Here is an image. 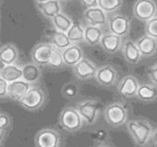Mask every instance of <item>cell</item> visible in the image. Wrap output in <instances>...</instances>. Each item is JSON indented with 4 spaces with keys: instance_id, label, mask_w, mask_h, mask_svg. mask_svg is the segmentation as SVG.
<instances>
[{
    "instance_id": "obj_1",
    "label": "cell",
    "mask_w": 157,
    "mask_h": 147,
    "mask_svg": "<svg viewBox=\"0 0 157 147\" xmlns=\"http://www.w3.org/2000/svg\"><path fill=\"white\" fill-rule=\"evenodd\" d=\"M126 128L132 140L138 147H145L152 139L154 128L144 118L128 120Z\"/></svg>"
},
{
    "instance_id": "obj_2",
    "label": "cell",
    "mask_w": 157,
    "mask_h": 147,
    "mask_svg": "<svg viewBox=\"0 0 157 147\" xmlns=\"http://www.w3.org/2000/svg\"><path fill=\"white\" fill-rule=\"evenodd\" d=\"M103 117L108 125L113 128H120L128 122L129 110L124 103L113 102L105 106Z\"/></svg>"
},
{
    "instance_id": "obj_3",
    "label": "cell",
    "mask_w": 157,
    "mask_h": 147,
    "mask_svg": "<svg viewBox=\"0 0 157 147\" xmlns=\"http://www.w3.org/2000/svg\"><path fill=\"white\" fill-rule=\"evenodd\" d=\"M78 111L83 123L86 125L95 124L101 113L100 102L96 99H85L78 102L75 107Z\"/></svg>"
},
{
    "instance_id": "obj_4",
    "label": "cell",
    "mask_w": 157,
    "mask_h": 147,
    "mask_svg": "<svg viewBox=\"0 0 157 147\" xmlns=\"http://www.w3.org/2000/svg\"><path fill=\"white\" fill-rule=\"evenodd\" d=\"M59 123L64 131L71 133L78 132L84 124L77 109L71 106H67L61 110Z\"/></svg>"
},
{
    "instance_id": "obj_5",
    "label": "cell",
    "mask_w": 157,
    "mask_h": 147,
    "mask_svg": "<svg viewBox=\"0 0 157 147\" xmlns=\"http://www.w3.org/2000/svg\"><path fill=\"white\" fill-rule=\"evenodd\" d=\"M47 95L40 86L32 85L27 94L19 101L20 105L29 111H35L42 108L46 103Z\"/></svg>"
},
{
    "instance_id": "obj_6",
    "label": "cell",
    "mask_w": 157,
    "mask_h": 147,
    "mask_svg": "<svg viewBox=\"0 0 157 147\" xmlns=\"http://www.w3.org/2000/svg\"><path fill=\"white\" fill-rule=\"evenodd\" d=\"M107 28L110 33L121 37H126L131 32L132 21L129 17L122 14H112L108 16Z\"/></svg>"
},
{
    "instance_id": "obj_7",
    "label": "cell",
    "mask_w": 157,
    "mask_h": 147,
    "mask_svg": "<svg viewBox=\"0 0 157 147\" xmlns=\"http://www.w3.org/2000/svg\"><path fill=\"white\" fill-rule=\"evenodd\" d=\"M132 16L137 20L146 23L157 16L156 0H135L132 5Z\"/></svg>"
},
{
    "instance_id": "obj_8",
    "label": "cell",
    "mask_w": 157,
    "mask_h": 147,
    "mask_svg": "<svg viewBox=\"0 0 157 147\" xmlns=\"http://www.w3.org/2000/svg\"><path fill=\"white\" fill-rule=\"evenodd\" d=\"M34 143L36 147H60L62 137L58 130L46 127L36 133Z\"/></svg>"
},
{
    "instance_id": "obj_9",
    "label": "cell",
    "mask_w": 157,
    "mask_h": 147,
    "mask_svg": "<svg viewBox=\"0 0 157 147\" xmlns=\"http://www.w3.org/2000/svg\"><path fill=\"white\" fill-rule=\"evenodd\" d=\"M54 47L49 42H40L34 46L31 50V60L39 67H47L54 50Z\"/></svg>"
},
{
    "instance_id": "obj_10",
    "label": "cell",
    "mask_w": 157,
    "mask_h": 147,
    "mask_svg": "<svg viewBox=\"0 0 157 147\" xmlns=\"http://www.w3.org/2000/svg\"><path fill=\"white\" fill-rule=\"evenodd\" d=\"M118 72L114 66L110 64H105L98 67L95 75V80L99 85L105 88H110L114 86L118 81Z\"/></svg>"
},
{
    "instance_id": "obj_11",
    "label": "cell",
    "mask_w": 157,
    "mask_h": 147,
    "mask_svg": "<svg viewBox=\"0 0 157 147\" xmlns=\"http://www.w3.org/2000/svg\"><path fill=\"white\" fill-rule=\"evenodd\" d=\"M98 66L89 59L83 58L72 67V73L78 80H90L95 78Z\"/></svg>"
},
{
    "instance_id": "obj_12",
    "label": "cell",
    "mask_w": 157,
    "mask_h": 147,
    "mask_svg": "<svg viewBox=\"0 0 157 147\" xmlns=\"http://www.w3.org/2000/svg\"><path fill=\"white\" fill-rule=\"evenodd\" d=\"M140 82L137 78L132 74L125 75L121 78L117 85L118 93L124 99L136 98V93Z\"/></svg>"
},
{
    "instance_id": "obj_13",
    "label": "cell",
    "mask_w": 157,
    "mask_h": 147,
    "mask_svg": "<svg viewBox=\"0 0 157 147\" xmlns=\"http://www.w3.org/2000/svg\"><path fill=\"white\" fill-rule=\"evenodd\" d=\"M83 19L89 26L103 28L107 26L108 14H106L99 6L85 9L83 11Z\"/></svg>"
},
{
    "instance_id": "obj_14",
    "label": "cell",
    "mask_w": 157,
    "mask_h": 147,
    "mask_svg": "<svg viewBox=\"0 0 157 147\" xmlns=\"http://www.w3.org/2000/svg\"><path fill=\"white\" fill-rule=\"evenodd\" d=\"M121 52L125 61L131 65L138 64L143 58L135 44V41L130 38H127L123 41L121 47Z\"/></svg>"
},
{
    "instance_id": "obj_15",
    "label": "cell",
    "mask_w": 157,
    "mask_h": 147,
    "mask_svg": "<svg viewBox=\"0 0 157 147\" xmlns=\"http://www.w3.org/2000/svg\"><path fill=\"white\" fill-rule=\"evenodd\" d=\"M122 43H123L122 37L108 32L103 34L99 45L106 53L110 55H113L121 49Z\"/></svg>"
},
{
    "instance_id": "obj_16",
    "label": "cell",
    "mask_w": 157,
    "mask_h": 147,
    "mask_svg": "<svg viewBox=\"0 0 157 147\" xmlns=\"http://www.w3.org/2000/svg\"><path fill=\"white\" fill-rule=\"evenodd\" d=\"M32 85L26 82L24 79H18L8 83L7 86V98L18 102L27 94Z\"/></svg>"
},
{
    "instance_id": "obj_17",
    "label": "cell",
    "mask_w": 157,
    "mask_h": 147,
    "mask_svg": "<svg viewBox=\"0 0 157 147\" xmlns=\"http://www.w3.org/2000/svg\"><path fill=\"white\" fill-rule=\"evenodd\" d=\"M135 44L143 58H150L156 53L157 39L146 34L138 37Z\"/></svg>"
},
{
    "instance_id": "obj_18",
    "label": "cell",
    "mask_w": 157,
    "mask_h": 147,
    "mask_svg": "<svg viewBox=\"0 0 157 147\" xmlns=\"http://www.w3.org/2000/svg\"><path fill=\"white\" fill-rule=\"evenodd\" d=\"M61 53H62L65 66L71 68L75 66L78 61H80L84 58L83 49L77 44L70 45L68 48L61 50Z\"/></svg>"
},
{
    "instance_id": "obj_19",
    "label": "cell",
    "mask_w": 157,
    "mask_h": 147,
    "mask_svg": "<svg viewBox=\"0 0 157 147\" xmlns=\"http://www.w3.org/2000/svg\"><path fill=\"white\" fill-rule=\"evenodd\" d=\"M18 57L19 51L15 44L7 43L0 48V64L2 66L16 64Z\"/></svg>"
},
{
    "instance_id": "obj_20",
    "label": "cell",
    "mask_w": 157,
    "mask_h": 147,
    "mask_svg": "<svg viewBox=\"0 0 157 147\" xmlns=\"http://www.w3.org/2000/svg\"><path fill=\"white\" fill-rule=\"evenodd\" d=\"M136 98L143 103H153L157 100V86L153 83L142 82L139 85Z\"/></svg>"
},
{
    "instance_id": "obj_21",
    "label": "cell",
    "mask_w": 157,
    "mask_h": 147,
    "mask_svg": "<svg viewBox=\"0 0 157 147\" xmlns=\"http://www.w3.org/2000/svg\"><path fill=\"white\" fill-rule=\"evenodd\" d=\"M42 76V72L39 65L29 62L22 66V79L30 85H35L38 83Z\"/></svg>"
},
{
    "instance_id": "obj_22",
    "label": "cell",
    "mask_w": 157,
    "mask_h": 147,
    "mask_svg": "<svg viewBox=\"0 0 157 147\" xmlns=\"http://www.w3.org/2000/svg\"><path fill=\"white\" fill-rule=\"evenodd\" d=\"M39 13L47 19L51 20L56 15L62 12V5L59 0H49L43 4L37 5Z\"/></svg>"
},
{
    "instance_id": "obj_23",
    "label": "cell",
    "mask_w": 157,
    "mask_h": 147,
    "mask_svg": "<svg viewBox=\"0 0 157 147\" xmlns=\"http://www.w3.org/2000/svg\"><path fill=\"white\" fill-rule=\"evenodd\" d=\"M0 77L7 83L22 79V67L17 64L6 65L0 68Z\"/></svg>"
},
{
    "instance_id": "obj_24",
    "label": "cell",
    "mask_w": 157,
    "mask_h": 147,
    "mask_svg": "<svg viewBox=\"0 0 157 147\" xmlns=\"http://www.w3.org/2000/svg\"><path fill=\"white\" fill-rule=\"evenodd\" d=\"M103 34L101 28L86 25L84 27V42L89 46H97L100 44Z\"/></svg>"
},
{
    "instance_id": "obj_25",
    "label": "cell",
    "mask_w": 157,
    "mask_h": 147,
    "mask_svg": "<svg viewBox=\"0 0 157 147\" xmlns=\"http://www.w3.org/2000/svg\"><path fill=\"white\" fill-rule=\"evenodd\" d=\"M50 22L55 30L64 33H67L73 24V20L71 19V17L63 12H60L56 15L50 20Z\"/></svg>"
},
{
    "instance_id": "obj_26",
    "label": "cell",
    "mask_w": 157,
    "mask_h": 147,
    "mask_svg": "<svg viewBox=\"0 0 157 147\" xmlns=\"http://www.w3.org/2000/svg\"><path fill=\"white\" fill-rule=\"evenodd\" d=\"M49 43L55 48L59 49V50H63L66 48H68L70 45H71V42L70 41L69 37L67 36V33L57 31V30H55L50 36Z\"/></svg>"
},
{
    "instance_id": "obj_27",
    "label": "cell",
    "mask_w": 157,
    "mask_h": 147,
    "mask_svg": "<svg viewBox=\"0 0 157 147\" xmlns=\"http://www.w3.org/2000/svg\"><path fill=\"white\" fill-rule=\"evenodd\" d=\"M67 36L71 44L78 45L84 42V27L78 22H73L72 26L67 32Z\"/></svg>"
},
{
    "instance_id": "obj_28",
    "label": "cell",
    "mask_w": 157,
    "mask_h": 147,
    "mask_svg": "<svg viewBox=\"0 0 157 147\" xmlns=\"http://www.w3.org/2000/svg\"><path fill=\"white\" fill-rule=\"evenodd\" d=\"M123 5V0H98V6L106 14H115Z\"/></svg>"
},
{
    "instance_id": "obj_29",
    "label": "cell",
    "mask_w": 157,
    "mask_h": 147,
    "mask_svg": "<svg viewBox=\"0 0 157 147\" xmlns=\"http://www.w3.org/2000/svg\"><path fill=\"white\" fill-rule=\"evenodd\" d=\"M47 67H48L49 69L54 70V71H59L65 67V63H64V60L62 57L61 50L54 48Z\"/></svg>"
},
{
    "instance_id": "obj_30",
    "label": "cell",
    "mask_w": 157,
    "mask_h": 147,
    "mask_svg": "<svg viewBox=\"0 0 157 147\" xmlns=\"http://www.w3.org/2000/svg\"><path fill=\"white\" fill-rule=\"evenodd\" d=\"M61 93H62L63 97L68 100L74 99L79 93V87L77 83H75L73 81L67 82V83H65V85H63Z\"/></svg>"
},
{
    "instance_id": "obj_31",
    "label": "cell",
    "mask_w": 157,
    "mask_h": 147,
    "mask_svg": "<svg viewBox=\"0 0 157 147\" xmlns=\"http://www.w3.org/2000/svg\"><path fill=\"white\" fill-rule=\"evenodd\" d=\"M145 34L157 39V16L145 23Z\"/></svg>"
},
{
    "instance_id": "obj_32",
    "label": "cell",
    "mask_w": 157,
    "mask_h": 147,
    "mask_svg": "<svg viewBox=\"0 0 157 147\" xmlns=\"http://www.w3.org/2000/svg\"><path fill=\"white\" fill-rule=\"evenodd\" d=\"M12 126V118L6 112H0V132L6 133Z\"/></svg>"
},
{
    "instance_id": "obj_33",
    "label": "cell",
    "mask_w": 157,
    "mask_h": 147,
    "mask_svg": "<svg viewBox=\"0 0 157 147\" xmlns=\"http://www.w3.org/2000/svg\"><path fill=\"white\" fill-rule=\"evenodd\" d=\"M147 74H148V78H149L151 83L157 86V61L155 64H153L152 66L149 67Z\"/></svg>"
},
{
    "instance_id": "obj_34",
    "label": "cell",
    "mask_w": 157,
    "mask_h": 147,
    "mask_svg": "<svg viewBox=\"0 0 157 147\" xmlns=\"http://www.w3.org/2000/svg\"><path fill=\"white\" fill-rule=\"evenodd\" d=\"M7 86L8 83L0 77V99L7 98Z\"/></svg>"
},
{
    "instance_id": "obj_35",
    "label": "cell",
    "mask_w": 157,
    "mask_h": 147,
    "mask_svg": "<svg viewBox=\"0 0 157 147\" xmlns=\"http://www.w3.org/2000/svg\"><path fill=\"white\" fill-rule=\"evenodd\" d=\"M78 1L85 9L98 6V0H78Z\"/></svg>"
},
{
    "instance_id": "obj_36",
    "label": "cell",
    "mask_w": 157,
    "mask_h": 147,
    "mask_svg": "<svg viewBox=\"0 0 157 147\" xmlns=\"http://www.w3.org/2000/svg\"><path fill=\"white\" fill-rule=\"evenodd\" d=\"M153 143L157 146V127L155 129H154V132H153V135H152V139Z\"/></svg>"
},
{
    "instance_id": "obj_37",
    "label": "cell",
    "mask_w": 157,
    "mask_h": 147,
    "mask_svg": "<svg viewBox=\"0 0 157 147\" xmlns=\"http://www.w3.org/2000/svg\"><path fill=\"white\" fill-rule=\"evenodd\" d=\"M93 147H114L113 145H112L111 144H108V143H101V144H98L96 145L95 146Z\"/></svg>"
},
{
    "instance_id": "obj_38",
    "label": "cell",
    "mask_w": 157,
    "mask_h": 147,
    "mask_svg": "<svg viewBox=\"0 0 157 147\" xmlns=\"http://www.w3.org/2000/svg\"><path fill=\"white\" fill-rule=\"evenodd\" d=\"M5 137H6V133H1V132H0V146L4 144Z\"/></svg>"
},
{
    "instance_id": "obj_39",
    "label": "cell",
    "mask_w": 157,
    "mask_h": 147,
    "mask_svg": "<svg viewBox=\"0 0 157 147\" xmlns=\"http://www.w3.org/2000/svg\"><path fill=\"white\" fill-rule=\"evenodd\" d=\"M35 1V3L37 4V5H39V4H43V3H45V2H48V1H49V0H34Z\"/></svg>"
},
{
    "instance_id": "obj_40",
    "label": "cell",
    "mask_w": 157,
    "mask_h": 147,
    "mask_svg": "<svg viewBox=\"0 0 157 147\" xmlns=\"http://www.w3.org/2000/svg\"><path fill=\"white\" fill-rule=\"evenodd\" d=\"M59 1H60V2H66V3H67V2H71V1H72V0H59Z\"/></svg>"
}]
</instances>
